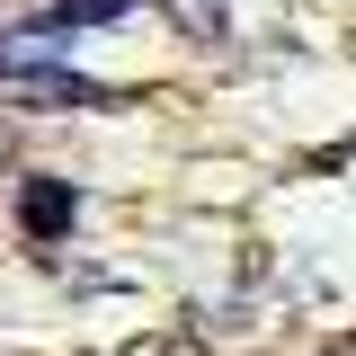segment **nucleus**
Returning <instances> with one entry per match:
<instances>
[{
  "instance_id": "nucleus-1",
  "label": "nucleus",
  "mask_w": 356,
  "mask_h": 356,
  "mask_svg": "<svg viewBox=\"0 0 356 356\" xmlns=\"http://www.w3.org/2000/svg\"><path fill=\"white\" fill-rule=\"evenodd\" d=\"M170 9L187 18V36H196V44H222V36H232V9H222V0H170Z\"/></svg>"
},
{
  "instance_id": "nucleus-2",
  "label": "nucleus",
  "mask_w": 356,
  "mask_h": 356,
  "mask_svg": "<svg viewBox=\"0 0 356 356\" xmlns=\"http://www.w3.org/2000/svg\"><path fill=\"white\" fill-rule=\"evenodd\" d=\"M27 222H36V232H63V222H72V196H63V187H27Z\"/></svg>"
}]
</instances>
